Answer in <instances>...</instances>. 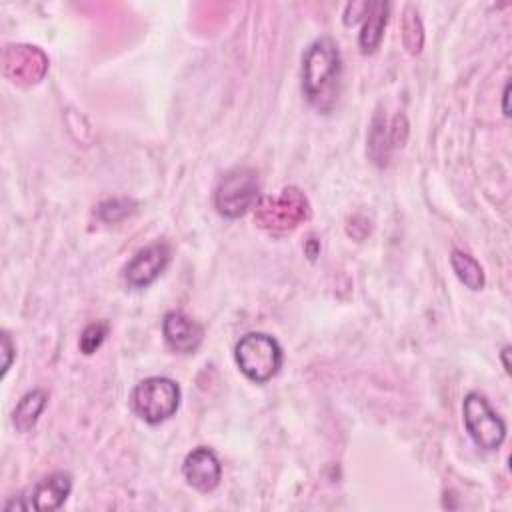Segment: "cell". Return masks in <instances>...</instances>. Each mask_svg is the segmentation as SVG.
Returning <instances> with one entry per match:
<instances>
[{"mask_svg": "<svg viewBox=\"0 0 512 512\" xmlns=\"http://www.w3.org/2000/svg\"><path fill=\"white\" fill-rule=\"evenodd\" d=\"M342 60L332 38H318L302 56V92L320 112H328L338 98Z\"/></svg>", "mask_w": 512, "mask_h": 512, "instance_id": "cell-1", "label": "cell"}, {"mask_svg": "<svg viewBox=\"0 0 512 512\" xmlns=\"http://www.w3.org/2000/svg\"><path fill=\"white\" fill-rule=\"evenodd\" d=\"M310 216V202L296 186L280 190L276 196H262L254 204V222L270 234H286Z\"/></svg>", "mask_w": 512, "mask_h": 512, "instance_id": "cell-2", "label": "cell"}, {"mask_svg": "<svg viewBox=\"0 0 512 512\" xmlns=\"http://www.w3.org/2000/svg\"><path fill=\"white\" fill-rule=\"evenodd\" d=\"M234 358L240 372L256 382H268L282 366V348L270 334L248 332L234 348Z\"/></svg>", "mask_w": 512, "mask_h": 512, "instance_id": "cell-3", "label": "cell"}, {"mask_svg": "<svg viewBox=\"0 0 512 512\" xmlns=\"http://www.w3.org/2000/svg\"><path fill=\"white\" fill-rule=\"evenodd\" d=\"M180 386L164 376H150L132 390V408L148 424H160L176 414Z\"/></svg>", "mask_w": 512, "mask_h": 512, "instance_id": "cell-4", "label": "cell"}, {"mask_svg": "<svg viewBox=\"0 0 512 512\" xmlns=\"http://www.w3.org/2000/svg\"><path fill=\"white\" fill-rule=\"evenodd\" d=\"M258 190L260 184L256 170L238 166L218 182L214 192L216 210L226 218H238L256 204Z\"/></svg>", "mask_w": 512, "mask_h": 512, "instance_id": "cell-5", "label": "cell"}, {"mask_svg": "<svg viewBox=\"0 0 512 512\" xmlns=\"http://www.w3.org/2000/svg\"><path fill=\"white\" fill-rule=\"evenodd\" d=\"M464 424L474 440V444L482 450H496L506 438V422L490 408L488 400L478 394L470 392L462 404Z\"/></svg>", "mask_w": 512, "mask_h": 512, "instance_id": "cell-6", "label": "cell"}, {"mask_svg": "<svg viewBox=\"0 0 512 512\" xmlns=\"http://www.w3.org/2000/svg\"><path fill=\"white\" fill-rule=\"evenodd\" d=\"M2 72L18 86L38 84L48 72V56L32 44H10L2 52Z\"/></svg>", "mask_w": 512, "mask_h": 512, "instance_id": "cell-7", "label": "cell"}, {"mask_svg": "<svg viewBox=\"0 0 512 512\" xmlns=\"http://www.w3.org/2000/svg\"><path fill=\"white\" fill-rule=\"evenodd\" d=\"M170 246L166 242H154L142 248L124 268V280L132 288L150 286L168 266Z\"/></svg>", "mask_w": 512, "mask_h": 512, "instance_id": "cell-8", "label": "cell"}, {"mask_svg": "<svg viewBox=\"0 0 512 512\" xmlns=\"http://www.w3.org/2000/svg\"><path fill=\"white\" fill-rule=\"evenodd\" d=\"M182 474L192 488L200 492H210L220 484L222 466L218 456L210 448L198 446L184 458Z\"/></svg>", "mask_w": 512, "mask_h": 512, "instance_id": "cell-9", "label": "cell"}, {"mask_svg": "<svg viewBox=\"0 0 512 512\" xmlns=\"http://www.w3.org/2000/svg\"><path fill=\"white\" fill-rule=\"evenodd\" d=\"M162 334L166 344L178 354H192L198 350L204 330L188 314L172 310L162 320Z\"/></svg>", "mask_w": 512, "mask_h": 512, "instance_id": "cell-10", "label": "cell"}, {"mask_svg": "<svg viewBox=\"0 0 512 512\" xmlns=\"http://www.w3.org/2000/svg\"><path fill=\"white\" fill-rule=\"evenodd\" d=\"M72 490V476L66 472H52L44 476L30 496V508L34 510H58Z\"/></svg>", "mask_w": 512, "mask_h": 512, "instance_id": "cell-11", "label": "cell"}, {"mask_svg": "<svg viewBox=\"0 0 512 512\" xmlns=\"http://www.w3.org/2000/svg\"><path fill=\"white\" fill-rule=\"evenodd\" d=\"M388 12H390L388 2H368L366 12L362 16L364 18L362 32L358 36V44L364 54H372L378 48L388 22Z\"/></svg>", "mask_w": 512, "mask_h": 512, "instance_id": "cell-12", "label": "cell"}, {"mask_svg": "<svg viewBox=\"0 0 512 512\" xmlns=\"http://www.w3.org/2000/svg\"><path fill=\"white\" fill-rule=\"evenodd\" d=\"M46 402H48V392L42 388H36V390H30L28 394H24L12 412L14 426L20 432L30 430L36 424L42 410L46 408Z\"/></svg>", "mask_w": 512, "mask_h": 512, "instance_id": "cell-13", "label": "cell"}, {"mask_svg": "<svg viewBox=\"0 0 512 512\" xmlns=\"http://www.w3.org/2000/svg\"><path fill=\"white\" fill-rule=\"evenodd\" d=\"M450 266L458 280L470 288V290H482L484 286V270L482 266L466 252L462 250H452L450 254Z\"/></svg>", "mask_w": 512, "mask_h": 512, "instance_id": "cell-14", "label": "cell"}, {"mask_svg": "<svg viewBox=\"0 0 512 512\" xmlns=\"http://www.w3.org/2000/svg\"><path fill=\"white\" fill-rule=\"evenodd\" d=\"M402 38L410 54H418L422 50V44H424L422 22L418 18V12L410 4L404 8V16H402Z\"/></svg>", "mask_w": 512, "mask_h": 512, "instance_id": "cell-15", "label": "cell"}, {"mask_svg": "<svg viewBox=\"0 0 512 512\" xmlns=\"http://www.w3.org/2000/svg\"><path fill=\"white\" fill-rule=\"evenodd\" d=\"M134 210V202L126 200V198H114V200H106L98 206V216L104 222H118L126 216H130Z\"/></svg>", "mask_w": 512, "mask_h": 512, "instance_id": "cell-16", "label": "cell"}, {"mask_svg": "<svg viewBox=\"0 0 512 512\" xmlns=\"http://www.w3.org/2000/svg\"><path fill=\"white\" fill-rule=\"evenodd\" d=\"M106 332H108V326L104 322H94V324H88L82 334H80V350L84 354H92L96 352L104 338H106Z\"/></svg>", "mask_w": 512, "mask_h": 512, "instance_id": "cell-17", "label": "cell"}, {"mask_svg": "<svg viewBox=\"0 0 512 512\" xmlns=\"http://www.w3.org/2000/svg\"><path fill=\"white\" fill-rule=\"evenodd\" d=\"M2 354H4V362H2V376H4L8 372V368L12 364V356H14V346H12L8 332H2Z\"/></svg>", "mask_w": 512, "mask_h": 512, "instance_id": "cell-18", "label": "cell"}, {"mask_svg": "<svg viewBox=\"0 0 512 512\" xmlns=\"http://www.w3.org/2000/svg\"><path fill=\"white\" fill-rule=\"evenodd\" d=\"M508 354H510V346H504V348H502V352H500V358H502L504 370L510 374V362H508Z\"/></svg>", "mask_w": 512, "mask_h": 512, "instance_id": "cell-19", "label": "cell"}, {"mask_svg": "<svg viewBox=\"0 0 512 512\" xmlns=\"http://www.w3.org/2000/svg\"><path fill=\"white\" fill-rule=\"evenodd\" d=\"M508 94H510V84L504 86V94H502V104H504V114L510 116V108H508Z\"/></svg>", "mask_w": 512, "mask_h": 512, "instance_id": "cell-20", "label": "cell"}]
</instances>
